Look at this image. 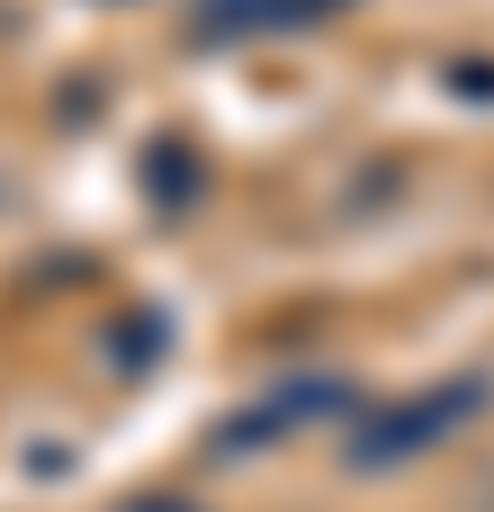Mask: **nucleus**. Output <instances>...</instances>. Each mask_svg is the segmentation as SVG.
Segmentation results:
<instances>
[{"label":"nucleus","instance_id":"0eeeda50","mask_svg":"<svg viewBox=\"0 0 494 512\" xmlns=\"http://www.w3.org/2000/svg\"><path fill=\"white\" fill-rule=\"evenodd\" d=\"M468 504H477V512H494V468L477 477V495H468Z\"/></svg>","mask_w":494,"mask_h":512},{"label":"nucleus","instance_id":"20e7f679","mask_svg":"<svg viewBox=\"0 0 494 512\" xmlns=\"http://www.w3.org/2000/svg\"><path fill=\"white\" fill-rule=\"evenodd\" d=\"M108 351H117V360H108L117 378H144V369H153V351H162V315H126V324L108 333Z\"/></svg>","mask_w":494,"mask_h":512},{"label":"nucleus","instance_id":"423d86ee","mask_svg":"<svg viewBox=\"0 0 494 512\" xmlns=\"http://www.w3.org/2000/svg\"><path fill=\"white\" fill-rule=\"evenodd\" d=\"M117 512H198L189 495H135V504H117Z\"/></svg>","mask_w":494,"mask_h":512},{"label":"nucleus","instance_id":"39448f33","mask_svg":"<svg viewBox=\"0 0 494 512\" xmlns=\"http://www.w3.org/2000/svg\"><path fill=\"white\" fill-rule=\"evenodd\" d=\"M459 90L468 99H494V63H459Z\"/></svg>","mask_w":494,"mask_h":512},{"label":"nucleus","instance_id":"f257e3e1","mask_svg":"<svg viewBox=\"0 0 494 512\" xmlns=\"http://www.w3.org/2000/svg\"><path fill=\"white\" fill-rule=\"evenodd\" d=\"M486 405H494V378H486V369L441 378V387H423V396H405V405H360V432L342 441V468L387 477V468H405V459L441 450V441H450L459 423H477Z\"/></svg>","mask_w":494,"mask_h":512},{"label":"nucleus","instance_id":"f03ea898","mask_svg":"<svg viewBox=\"0 0 494 512\" xmlns=\"http://www.w3.org/2000/svg\"><path fill=\"white\" fill-rule=\"evenodd\" d=\"M315 414H360V387H351V378H297V387H279L270 405L234 414L207 450H216V459H252V450H270L279 432H297V423H315Z\"/></svg>","mask_w":494,"mask_h":512},{"label":"nucleus","instance_id":"7ed1b4c3","mask_svg":"<svg viewBox=\"0 0 494 512\" xmlns=\"http://www.w3.org/2000/svg\"><path fill=\"white\" fill-rule=\"evenodd\" d=\"M351 0H207L198 9V36H261V27H315Z\"/></svg>","mask_w":494,"mask_h":512}]
</instances>
